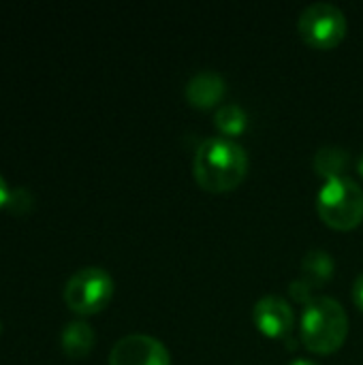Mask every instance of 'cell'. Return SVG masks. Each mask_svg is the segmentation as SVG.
<instances>
[{"instance_id": "1", "label": "cell", "mask_w": 363, "mask_h": 365, "mask_svg": "<svg viewBox=\"0 0 363 365\" xmlns=\"http://www.w3.org/2000/svg\"><path fill=\"white\" fill-rule=\"evenodd\" d=\"M193 173L199 186L210 192L233 190L248 173V154L235 139L208 137L195 152Z\"/></svg>"}, {"instance_id": "2", "label": "cell", "mask_w": 363, "mask_h": 365, "mask_svg": "<svg viewBox=\"0 0 363 365\" xmlns=\"http://www.w3.org/2000/svg\"><path fill=\"white\" fill-rule=\"evenodd\" d=\"M349 334V317L340 302L319 295L306 304L302 314V342L317 355L334 353Z\"/></svg>"}, {"instance_id": "3", "label": "cell", "mask_w": 363, "mask_h": 365, "mask_svg": "<svg viewBox=\"0 0 363 365\" xmlns=\"http://www.w3.org/2000/svg\"><path fill=\"white\" fill-rule=\"evenodd\" d=\"M317 210L329 227L355 229L363 220V188L349 175L325 180L317 197Z\"/></svg>"}, {"instance_id": "4", "label": "cell", "mask_w": 363, "mask_h": 365, "mask_svg": "<svg viewBox=\"0 0 363 365\" xmlns=\"http://www.w3.org/2000/svg\"><path fill=\"white\" fill-rule=\"evenodd\" d=\"M113 295V278L107 269L88 265L68 276L62 297L66 306L77 314L101 312Z\"/></svg>"}, {"instance_id": "5", "label": "cell", "mask_w": 363, "mask_h": 365, "mask_svg": "<svg viewBox=\"0 0 363 365\" xmlns=\"http://www.w3.org/2000/svg\"><path fill=\"white\" fill-rule=\"evenodd\" d=\"M297 28L308 45L317 49H332L347 34V17L340 6L319 0L302 11Z\"/></svg>"}, {"instance_id": "6", "label": "cell", "mask_w": 363, "mask_h": 365, "mask_svg": "<svg viewBox=\"0 0 363 365\" xmlns=\"http://www.w3.org/2000/svg\"><path fill=\"white\" fill-rule=\"evenodd\" d=\"M109 365H171V355L158 338L128 334L111 346Z\"/></svg>"}, {"instance_id": "7", "label": "cell", "mask_w": 363, "mask_h": 365, "mask_svg": "<svg viewBox=\"0 0 363 365\" xmlns=\"http://www.w3.org/2000/svg\"><path fill=\"white\" fill-rule=\"evenodd\" d=\"M255 325L267 338H285L295 325V312L291 304L280 295H263L252 310Z\"/></svg>"}, {"instance_id": "8", "label": "cell", "mask_w": 363, "mask_h": 365, "mask_svg": "<svg viewBox=\"0 0 363 365\" xmlns=\"http://www.w3.org/2000/svg\"><path fill=\"white\" fill-rule=\"evenodd\" d=\"M225 92H227V81L214 68H201V71H197L188 79L186 90H184L188 103L195 105V107H199V109L214 107L216 103H220V98L225 96Z\"/></svg>"}, {"instance_id": "9", "label": "cell", "mask_w": 363, "mask_h": 365, "mask_svg": "<svg viewBox=\"0 0 363 365\" xmlns=\"http://www.w3.org/2000/svg\"><path fill=\"white\" fill-rule=\"evenodd\" d=\"M60 344H62V351L68 357L81 359L94 346V329L90 327V323H86L81 319L68 321L64 325L62 334H60Z\"/></svg>"}, {"instance_id": "10", "label": "cell", "mask_w": 363, "mask_h": 365, "mask_svg": "<svg viewBox=\"0 0 363 365\" xmlns=\"http://www.w3.org/2000/svg\"><path fill=\"white\" fill-rule=\"evenodd\" d=\"M349 163H351V154H349V150H344L340 145H323L317 150V154L312 158L315 171L319 175H323L325 180L344 175V171L349 169Z\"/></svg>"}, {"instance_id": "11", "label": "cell", "mask_w": 363, "mask_h": 365, "mask_svg": "<svg viewBox=\"0 0 363 365\" xmlns=\"http://www.w3.org/2000/svg\"><path fill=\"white\" fill-rule=\"evenodd\" d=\"M302 272L308 282H312L315 287H321L334 278V272H336L334 257L327 250L315 248V250L306 252V257L302 261Z\"/></svg>"}, {"instance_id": "12", "label": "cell", "mask_w": 363, "mask_h": 365, "mask_svg": "<svg viewBox=\"0 0 363 365\" xmlns=\"http://www.w3.org/2000/svg\"><path fill=\"white\" fill-rule=\"evenodd\" d=\"M214 122L218 126V130L223 133V137H237L246 130L248 126V113L244 107H240L237 103H225L216 109Z\"/></svg>"}, {"instance_id": "13", "label": "cell", "mask_w": 363, "mask_h": 365, "mask_svg": "<svg viewBox=\"0 0 363 365\" xmlns=\"http://www.w3.org/2000/svg\"><path fill=\"white\" fill-rule=\"evenodd\" d=\"M312 289H315V284L312 282H308L304 276L302 278H295L291 284H289V293H291V297L295 299V302H300V304H308V302H312L315 297H312Z\"/></svg>"}, {"instance_id": "14", "label": "cell", "mask_w": 363, "mask_h": 365, "mask_svg": "<svg viewBox=\"0 0 363 365\" xmlns=\"http://www.w3.org/2000/svg\"><path fill=\"white\" fill-rule=\"evenodd\" d=\"M353 299H355V304L363 310V272L355 278V284H353Z\"/></svg>"}, {"instance_id": "15", "label": "cell", "mask_w": 363, "mask_h": 365, "mask_svg": "<svg viewBox=\"0 0 363 365\" xmlns=\"http://www.w3.org/2000/svg\"><path fill=\"white\" fill-rule=\"evenodd\" d=\"M11 199V192H9V186L4 182V178L0 175V205H4L6 201Z\"/></svg>"}, {"instance_id": "16", "label": "cell", "mask_w": 363, "mask_h": 365, "mask_svg": "<svg viewBox=\"0 0 363 365\" xmlns=\"http://www.w3.org/2000/svg\"><path fill=\"white\" fill-rule=\"evenodd\" d=\"M287 365H319L317 361H312V359H306V357H300V359H293L291 364Z\"/></svg>"}, {"instance_id": "17", "label": "cell", "mask_w": 363, "mask_h": 365, "mask_svg": "<svg viewBox=\"0 0 363 365\" xmlns=\"http://www.w3.org/2000/svg\"><path fill=\"white\" fill-rule=\"evenodd\" d=\"M357 169H359V173H362V178H363V154H362V158H359V163H357Z\"/></svg>"}, {"instance_id": "18", "label": "cell", "mask_w": 363, "mask_h": 365, "mask_svg": "<svg viewBox=\"0 0 363 365\" xmlns=\"http://www.w3.org/2000/svg\"><path fill=\"white\" fill-rule=\"evenodd\" d=\"M0 331H2V323H0Z\"/></svg>"}]
</instances>
